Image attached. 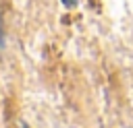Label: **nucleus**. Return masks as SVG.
<instances>
[{
    "instance_id": "nucleus-2",
    "label": "nucleus",
    "mask_w": 133,
    "mask_h": 128,
    "mask_svg": "<svg viewBox=\"0 0 133 128\" xmlns=\"http://www.w3.org/2000/svg\"><path fill=\"white\" fill-rule=\"evenodd\" d=\"M23 128H27V126H23Z\"/></svg>"
},
{
    "instance_id": "nucleus-1",
    "label": "nucleus",
    "mask_w": 133,
    "mask_h": 128,
    "mask_svg": "<svg viewBox=\"0 0 133 128\" xmlns=\"http://www.w3.org/2000/svg\"><path fill=\"white\" fill-rule=\"evenodd\" d=\"M60 2H62V6L73 8V6H77V2H79V0H60Z\"/></svg>"
}]
</instances>
